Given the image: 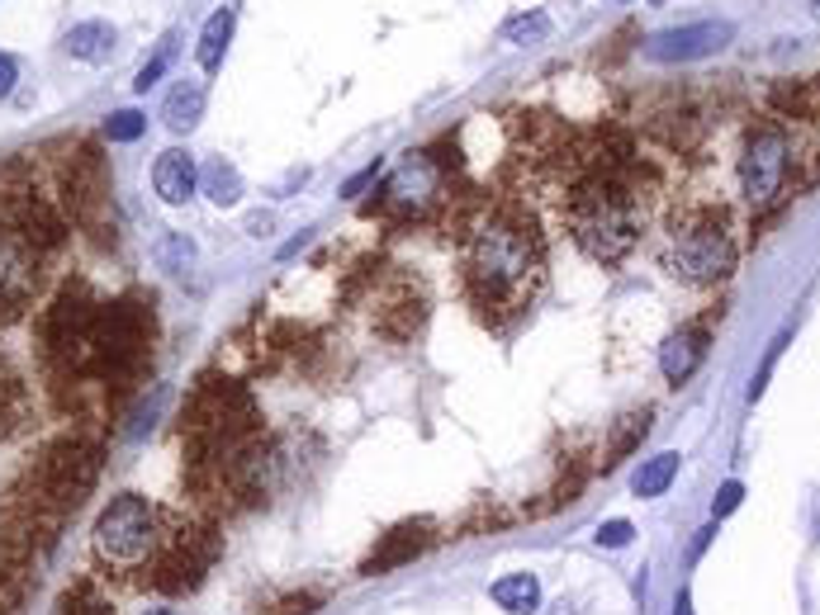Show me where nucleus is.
<instances>
[{"label": "nucleus", "mask_w": 820, "mask_h": 615, "mask_svg": "<svg viewBox=\"0 0 820 615\" xmlns=\"http://www.w3.org/2000/svg\"><path fill=\"white\" fill-rule=\"evenodd\" d=\"M493 601L513 615H531L541 606V582L531 573H513V578H499L493 582Z\"/></svg>", "instance_id": "nucleus-16"}, {"label": "nucleus", "mask_w": 820, "mask_h": 615, "mask_svg": "<svg viewBox=\"0 0 820 615\" xmlns=\"http://www.w3.org/2000/svg\"><path fill=\"white\" fill-rule=\"evenodd\" d=\"M427 530H432V526H422V521H418V526H399V530H389V535H384V544L366 559V568H361V573H370V578H375V573H384V568L408 564L413 554H422V549L432 544V535H427Z\"/></svg>", "instance_id": "nucleus-13"}, {"label": "nucleus", "mask_w": 820, "mask_h": 615, "mask_svg": "<svg viewBox=\"0 0 820 615\" xmlns=\"http://www.w3.org/2000/svg\"><path fill=\"white\" fill-rule=\"evenodd\" d=\"M29 412H34L29 384H24V374L10 364L5 350H0V440L20 436V431L29 426Z\"/></svg>", "instance_id": "nucleus-11"}, {"label": "nucleus", "mask_w": 820, "mask_h": 615, "mask_svg": "<svg viewBox=\"0 0 820 615\" xmlns=\"http://www.w3.org/2000/svg\"><path fill=\"white\" fill-rule=\"evenodd\" d=\"M455 260L470 308L489 326L522 318L545 280V242L522 204L499 200L475 208L455 232Z\"/></svg>", "instance_id": "nucleus-2"}, {"label": "nucleus", "mask_w": 820, "mask_h": 615, "mask_svg": "<svg viewBox=\"0 0 820 615\" xmlns=\"http://www.w3.org/2000/svg\"><path fill=\"white\" fill-rule=\"evenodd\" d=\"M110 43H114V29H110L105 20L72 24V34H67V52H72V57H81V62L110 57Z\"/></svg>", "instance_id": "nucleus-17"}, {"label": "nucleus", "mask_w": 820, "mask_h": 615, "mask_svg": "<svg viewBox=\"0 0 820 615\" xmlns=\"http://www.w3.org/2000/svg\"><path fill=\"white\" fill-rule=\"evenodd\" d=\"M641 194H635L617 171H593L583 176L565 200V228L579 242V252L597 260V266H617L621 256H631V246L641 242Z\"/></svg>", "instance_id": "nucleus-4"}, {"label": "nucleus", "mask_w": 820, "mask_h": 615, "mask_svg": "<svg viewBox=\"0 0 820 615\" xmlns=\"http://www.w3.org/2000/svg\"><path fill=\"white\" fill-rule=\"evenodd\" d=\"M142 615H176V611H142Z\"/></svg>", "instance_id": "nucleus-31"}, {"label": "nucleus", "mask_w": 820, "mask_h": 615, "mask_svg": "<svg viewBox=\"0 0 820 615\" xmlns=\"http://www.w3.org/2000/svg\"><path fill=\"white\" fill-rule=\"evenodd\" d=\"M96 564L128 592H190L214 564V535L190 516L138 492H124L100 512L90 530Z\"/></svg>", "instance_id": "nucleus-1"}, {"label": "nucleus", "mask_w": 820, "mask_h": 615, "mask_svg": "<svg viewBox=\"0 0 820 615\" xmlns=\"http://www.w3.org/2000/svg\"><path fill=\"white\" fill-rule=\"evenodd\" d=\"M669 270L683 274L693 284H716L735 270V238H731V222H726L721 208H683L669 222Z\"/></svg>", "instance_id": "nucleus-5"}, {"label": "nucleus", "mask_w": 820, "mask_h": 615, "mask_svg": "<svg viewBox=\"0 0 820 615\" xmlns=\"http://www.w3.org/2000/svg\"><path fill=\"white\" fill-rule=\"evenodd\" d=\"M645 436H649V412H631V417H621V422H617V436H611L607 460H603V464H617L621 454H631Z\"/></svg>", "instance_id": "nucleus-20"}, {"label": "nucleus", "mask_w": 820, "mask_h": 615, "mask_svg": "<svg viewBox=\"0 0 820 615\" xmlns=\"http://www.w3.org/2000/svg\"><path fill=\"white\" fill-rule=\"evenodd\" d=\"M228 38H232V10H214L210 20H204V29H200V48H194V62H200L204 72H214L218 62H224V52H228Z\"/></svg>", "instance_id": "nucleus-15"}, {"label": "nucleus", "mask_w": 820, "mask_h": 615, "mask_svg": "<svg viewBox=\"0 0 820 615\" xmlns=\"http://www.w3.org/2000/svg\"><path fill=\"white\" fill-rule=\"evenodd\" d=\"M200 190L210 194L218 208L238 204V200H242V176H238V166L224 162V156H218V162H210V166L200 171Z\"/></svg>", "instance_id": "nucleus-18"}, {"label": "nucleus", "mask_w": 820, "mask_h": 615, "mask_svg": "<svg viewBox=\"0 0 820 615\" xmlns=\"http://www.w3.org/2000/svg\"><path fill=\"white\" fill-rule=\"evenodd\" d=\"M441 194H446V171H441V162H437L432 152H413L408 162H403L399 171L384 180L375 214L408 222V218H422L427 208L441 200Z\"/></svg>", "instance_id": "nucleus-7"}, {"label": "nucleus", "mask_w": 820, "mask_h": 615, "mask_svg": "<svg viewBox=\"0 0 820 615\" xmlns=\"http://www.w3.org/2000/svg\"><path fill=\"white\" fill-rule=\"evenodd\" d=\"M731 24L721 20H702V24H683V29H669V34H655L645 43V57L655 62H693V57H707V52H721L731 43Z\"/></svg>", "instance_id": "nucleus-8"}, {"label": "nucleus", "mask_w": 820, "mask_h": 615, "mask_svg": "<svg viewBox=\"0 0 820 615\" xmlns=\"http://www.w3.org/2000/svg\"><path fill=\"white\" fill-rule=\"evenodd\" d=\"M172 62H176V34H166L162 43H157V52H152V57L142 62V72L134 76V90H138V95H148V90L166 76V67H172Z\"/></svg>", "instance_id": "nucleus-21"}, {"label": "nucleus", "mask_w": 820, "mask_h": 615, "mask_svg": "<svg viewBox=\"0 0 820 615\" xmlns=\"http://www.w3.org/2000/svg\"><path fill=\"white\" fill-rule=\"evenodd\" d=\"M62 615H110L105 611V601H96V597H86V592H67L62 597Z\"/></svg>", "instance_id": "nucleus-26"}, {"label": "nucleus", "mask_w": 820, "mask_h": 615, "mask_svg": "<svg viewBox=\"0 0 820 615\" xmlns=\"http://www.w3.org/2000/svg\"><path fill=\"white\" fill-rule=\"evenodd\" d=\"M15 81H20V62L10 57V52H0V100L15 90Z\"/></svg>", "instance_id": "nucleus-28"}, {"label": "nucleus", "mask_w": 820, "mask_h": 615, "mask_svg": "<svg viewBox=\"0 0 820 615\" xmlns=\"http://www.w3.org/2000/svg\"><path fill=\"white\" fill-rule=\"evenodd\" d=\"M631 521H603V526H597V544L603 549H621V544H631Z\"/></svg>", "instance_id": "nucleus-25"}, {"label": "nucleus", "mask_w": 820, "mask_h": 615, "mask_svg": "<svg viewBox=\"0 0 820 615\" xmlns=\"http://www.w3.org/2000/svg\"><path fill=\"white\" fill-rule=\"evenodd\" d=\"M157 260H162V270L176 274V270H186L190 260H194V246L180 238V232H166V238L157 242Z\"/></svg>", "instance_id": "nucleus-23"}, {"label": "nucleus", "mask_w": 820, "mask_h": 615, "mask_svg": "<svg viewBox=\"0 0 820 615\" xmlns=\"http://www.w3.org/2000/svg\"><path fill=\"white\" fill-rule=\"evenodd\" d=\"M655 5H664V0H655Z\"/></svg>", "instance_id": "nucleus-33"}, {"label": "nucleus", "mask_w": 820, "mask_h": 615, "mask_svg": "<svg viewBox=\"0 0 820 615\" xmlns=\"http://www.w3.org/2000/svg\"><path fill=\"white\" fill-rule=\"evenodd\" d=\"M740 497H745V488H740V483L731 478V483H726L721 492H716V502H711V516H731L735 507H740Z\"/></svg>", "instance_id": "nucleus-27"}, {"label": "nucleus", "mask_w": 820, "mask_h": 615, "mask_svg": "<svg viewBox=\"0 0 820 615\" xmlns=\"http://www.w3.org/2000/svg\"><path fill=\"white\" fill-rule=\"evenodd\" d=\"M427 322V294L418 290V284H394V290L384 294L380 312H375V326L389 336V342H408V336H418Z\"/></svg>", "instance_id": "nucleus-9"}, {"label": "nucleus", "mask_w": 820, "mask_h": 615, "mask_svg": "<svg viewBox=\"0 0 820 615\" xmlns=\"http://www.w3.org/2000/svg\"><path fill=\"white\" fill-rule=\"evenodd\" d=\"M142 128H148V119H142L138 110H119V114H110L105 138H110V142H138Z\"/></svg>", "instance_id": "nucleus-24"}, {"label": "nucleus", "mask_w": 820, "mask_h": 615, "mask_svg": "<svg viewBox=\"0 0 820 615\" xmlns=\"http://www.w3.org/2000/svg\"><path fill=\"white\" fill-rule=\"evenodd\" d=\"M375 176H380V162H375V166H366V171H361L356 180H346V190H342V194H346V200H356V194H361V190H366V185H370V180H375Z\"/></svg>", "instance_id": "nucleus-29"}, {"label": "nucleus", "mask_w": 820, "mask_h": 615, "mask_svg": "<svg viewBox=\"0 0 820 615\" xmlns=\"http://www.w3.org/2000/svg\"><path fill=\"white\" fill-rule=\"evenodd\" d=\"M792 176V142L783 124H759L749 128L745 148H740V190L754 208H768L783 200Z\"/></svg>", "instance_id": "nucleus-6"}, {"label": "nucleus", "mask_w": 820, "mask_h": 615, "mask_svg": "<svg viewBox=\"0 0 820 615\" xmlns=\"http://www.w3.org/2000/svg\"><path fill=\"white\" fill-rule=\"evenodd\" d=\"M673 478H679V454L664 450V454H655V460H645L641 469H635L631 488H635V497H659Z\"/></svg>", "instance_id": "nucleus-19"}, {"label": "nucleus", "mask_w": 820, "mask_h": 615, "mask_svg": "<svg viewBox=\"0 0 820 615\" xmlns=\"http://www.w3.org/2000/svg\"><path fill=\"white\" fill-rule=\"evenodd\" d=\"M152 185H157L162 204H186L194 190H200V171H194V156L190 152H162L157 166H152Z\"/></svg>", "instance_id": "nucleus-12"}, {"label": "nucleus", "mask_w": 820, "mask_h": 615, "mask_svg": "<svg viewBox=\"0 0 820 615\" xmlns=\"http://www.w3.org/2000/svg\"><path fill=\"white\" fill-rule=\"evenodd\" d=\"M811 15H820V0H811Z\"/></svg>", "instance_id": "nucleus-32"}, {"label": "nucleus", "mask_w": 820, "mask_h": 615, "mask_svg": "<svg viewBox=\"0 0 820 615\" xmlns=\"http://www.w3.org/2000/svg\"><path fill=\"white\" fill-rule=\"evenodd\" d=\"M204 114V81H194V76H186V81H176V90L166 95L162 104V119L172 133H190L194 124H200Z\"/></svg>", "instance_id": "nucleus-14"}, {"label": "nucleus", "mask_w": 820, "mask_h": 615, "mask_svg": "<svg viewBox=\"0 0 820 615\" xmlns=\"http://www.w3.org/2000/svg\"><path fill=\"white\" fill-rule=\"evenodd\" d=\"M58 242V222L43 194H0V322L24 318L43 290V266Z\"/></svg>", "instance_id": "nucleus-3"}, {"label": "nucleus", "mask_w": 820, "mask_h": 615, "mask_svg": "<svg viewBox=\"0 0 820 615\" xmlns=\"http://www.w3.org/2000/svg\"><path fill=\"white\" fill-rule=\"evenodd\" d=\"M545 34H551V20H545L541 10H531V15H522V20H507V24H503V38H507V43H517V48L541 43Z\"/></svg>", "instance_id": "nucleus-22"}, {"label": "nucleus", "mask_w": 820, "mask_h": 615, "mask_svg": "<svg viewBox=\"0 0 820 615\" xmlns=\"http://www.w3.org/2000/svg\"><path fill=\"white\" fill-rule=\"evenodd\" d=\"M707 326H683V332H673L669 342L659 346V370H664V379L669 384H683L687 374L697 370L702 360H707Z\"/></svg>", "instance_id": "nucleus-10"}, {"label": "nucleus", "mask_w": 820, "mask_h": 615, "mask_svg": "<svg viewBox=\"0 0 820 615\" xmlns=\"http://www.w3.org/2000/svg\"><path fill=\"white\" fill-rule=\"evenodd\" d=\"M679 615H693V601H687V592L679 597Z\"/></svg>", "instance_id": "nucleus-30"}]
</instances>
